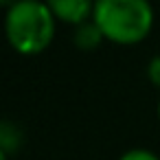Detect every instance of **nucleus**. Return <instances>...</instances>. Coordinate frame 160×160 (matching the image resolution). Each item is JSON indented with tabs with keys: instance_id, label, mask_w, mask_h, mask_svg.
Instances as JSON below:
<instances>
[{
	"instance_id": "1",
	"label": "nucleus",
	"mask_w": 160,
	"mask_h": 160,
	"mask_svg": "<svg viewBox=\"0 0 160 160\" xmlns=\"http://www.w3.org/2000/svg\"><path fill=\"white\" fill-rule=\"evenodd\" d=\"M53 9L40 0H18L7 11L5 29L11 46L18 53L35 55L44 51L55 33Z\"/></svg>"
},
{
	"instance_id": "2",
	"label": "nucleus",
	"mask_w": 160,
	"mask_h": 160,
	"mask_svg": "<svg viewBox=\"0 0 160 160\" xmlns=\"http://www.w3.org/2000/svg\"><path fill=\"white\" fill-rule=\"evenodd\" d=\"M92 16L103 35L118 44L140 42L153 24V9L147 0H97Z\"/></svg>"
},
{
	"instance_id": "3",
	"label": "nucleus",
	"mask_w": 160,
	"mask_h": 160,
	"mask_svg": "<svg viewBox=\"0 0 160 160\" xmlns=\"http://www.w3.org/2000/svg\"><path fill=\"white\" fill-rule=\"evenodd\" d=\"M51 9L57 18H62L64 22H72V24H83L88 13L94 11V7L88 0H51Z\"/></svg>"
},
{
	"instance_id": "4",
	"label": "nucleus",
	"mask_w": 160,
	"mask_h": 160,
	"mask_svg": "<svg viewBox=\"0 0 160 160\" xmlns=\"http://www.w3.org/2000/svg\"><path fill=\"white\" fill-rule=\"evenodd\" d=\"M105 35H103V31L99 29V24L92 20V22H83V24H79L77 27V31H75V44L79 46V48H83V51H90V48H94V46H99V42L103 40Z\"/></svg>"
},
{
	"instance_id": "5",
	"label": "nucleus",
	"mask_w": 160,
	"mask_h": 160,
	"mask_svg": "<svg viewBox=\"0 0 160 160\" xmlns=\"http://www.w3.org/2000/svg\"><path fill=\"white\" fill-rule=\"evenodd\" d=\"M22 129L13 121H2L0 123V151L11 153L22 145Z\"/></svg>"
},
{
	"instance_id": "6",
	"label": "nucleus",
	"mask_w": 160,
	"mask_h": 160,
	"mask_svg": "<svg viewBox=\"0 0 160 160\" xmlns=\"http://www.w3.org/2000/svg\"><path fill=\"white\" fill-rule=\"evenodd\" d=\"M118 160H160V158L153 151H149V149H129Z\"/></svg>"
},
{
	"instance_id": "7",
	"label": "nucleus",
	"mask_w": 160,
	"mask_h": 160,
	"mask_svg": "<svg viewBox=\"0 0 160 160\" xmlns=\"http://www.w3.org/2000/svg\"><path fill=\"white\" fill-rule=\"evenodd\" d=\"M147 72H149V79H151L156 86H160V55L151 57V62H149V66H147Z\"/></svg>"
},
{
	"instance_id": "8",
	"label": "nucleus",
	"mask_w": 160,
	"mask_h": 160,
	"mask_svg": "<svg viewBox=\"0 0 160 160\" xmlns=\"http://www.w3.org/2000/svg\"><path fill=\"white\" fill-rule=\"evenodd\" d=\"M0 160H7V153H2V151H0Z\"/></svg>"
},
{
	"instance_id": "9",
	"label": "nucleus",
	"mask_w": 160,
	"mask_h": 160,
	"mask_svg": "<svg viewBox=\"0 0 160 160\" xmlns=\"http://www.w3.org/2000/svg\"><path fill=\"white\" fill-rule=\"evenodd\" d=\"M158 116H160V103H158Z\"/></svg>"
}]
</instances>
